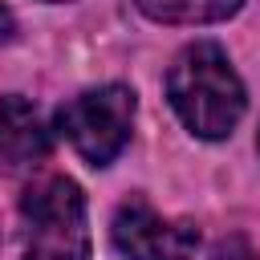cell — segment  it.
I'll list each match as a JSON object with an SVG mask.
<instances>
[{
  "mask_svg": "<svg viewBox=\"0 0 260 260\" xmlns=\"http://www.w3.org/2000/svg\"><path fill=\"white\" fill-rule=\"evenodd\" d=\"M16 37V16H12V8L0 0V45H8Z\"/></svg>",
  "mask_w": 260,
  "mask_h": 260,
  "instance_id": "7",
  "label": "cell"
},
{
  "mask_svg": "<svg viewBox=\"0 0 260 260\" xmlns=\"http://www.w3.org/2000/svg\"><path fill=\"white\" fill-rule=\"evenodd\" d=\"M114 248L126 260H191L199 232L187 219H162L146 199H126L114 211Z\"/></svg>",
  "mask_w": 260,
  "mask_h": 260,
  "instance_id": "4",
  "label": "cell"
},
{
  "mask_svg": "<svg viewBox=\"0 0 260 260\" xmlns=\"http://www.w3.org/2000/svg\"><path fill=\"white\" fill-rule=\"evenodd\" d=\"M158 24H215L228 20L244 0H134Z\"/></svg>",
  "mask_w": 260,
  "mask_h": 260,
  "instance_id": "6",
  "label": "cell"
},
{
  "mask_svg": "<svg viewBox=\"0 0 260 260\" xmlns=\"http://www.w3.org/2000/svg\"><path fill=\"white\" fill-rule=\"evenodd\" d=\"M49 4H61V0H49Z\"/></svg>",
  "mask_w": 260,
  "mask_h": 260,
  "instance_id": "9",
  "label": "cell"
},
{
  "mask_svg": "<svg viewBox=\"0 0 260 260\" xmlns=\"http://www.w3.org/2000/svg\"><path fill=\"white\" fill-rule=\"evenodd\" d=\"M219 260H260V252H248L240 240H232V244L219 248Z\"/></svg>",
  "mask_w": 260,
  "mask_h": 260,
  "instance_id": "8",
  "label": "cell"
},
{
  "mask_svg": "<svg viewBox=\"0 0 260 260\" xmlns=\"http://www.w3.org/2000/svg\"><path fill=\"white\" fill-rule=\"evenodd\" d=\"M53 146V134L41 118V110L28 98H0V158L8 167H28L37 158H45Z\"/></svg>",
  "mask_w": 260,
  "mask_h": 260,
  "instance_id": "5",
  "label": "cell"
},
{
  "mask_svg": "<svg viewBox=\"0 0 260 260\" xmlns=\"http://www.w3.org/2000/svg\"><path fill=\"white\" fill-rule=\"evenodd\" d=\"M167 98L195 138H228L244 118V81L215 41L187 45L167 69Z\"/></svg>",
  "mask_w": 260,
  "mask_h": 260,
  "instance_id": "1",
  "label": "cell"
},
{
  "mask_svg": "<svg viewBox=\"0 0 260 260\" xmlns=\"http://www.w3.org/2000/svg\"><path fill=\"white\" fill-rule=\"evenodd\" d=\"M24 260H89L85 195L65 175H45L20 195Z\"/></svg>",
  "mask_w": 260,
  "mask_h": 260,
  "instance_id": "2",
  "label": "cell"
},
{
  "mask_svg": "<svg viewBox=\"0 0 260 260\" xmlns=\"http://www.w3.org/2000/svg\"><path fill=\"white\" fill-rule=\"evenodd\" d=\"M130 126H134V89L130 85H98V89L69 98L57 110V130L93 167H110L126 150Z\"/></svg>",
  "mask_w": 260,
  "mask_h": 260,
  "instance_id": "3",
  "label": "cell"
}]
</instances>
